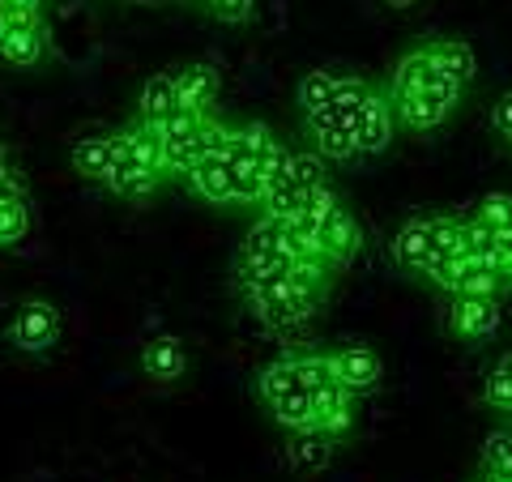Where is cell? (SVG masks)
I'll list each match as a JSON object with an SVG mask.
<instances>
[{"label":"cell","mask_w":512,"mask_h":482,"mask_svg":"<svg viewBox=\"0 0 512 482\" xmlns=\"http://www.w3.org/2000/svg\"><path fill=\"white\" fill-rule=\"evenodd\" d=\"M116 133V154H111L107 171V192H116L124 201H150L158 188L167 184V163H163V141L150 124H141L137 116L111 128Z\"/></svg>","instance_id":"6da1fadb"},{"label":"cell","mask_w":512,"mask_h":482,"mask_svg":"<svg viewBox=\"0 0 512 482\" xmlns=\"http://www.w3.org/2000/svg\"><path fill=\"white\" fill-rule=\"evenodd\" d=\"M235 286H239V295H244V303L252 308V316L261 320V325H269L274 333H299L320 308L316 299L295 291L286 273L235 269Z\"/></svg>","instance_id":"7a4b0ae2"},{"label":"cell","mask_w":512,"mask_h":482,"mask_svg":"<svg viewBox=\"0 0 512 482\" xmlns=\"http://www.w3.org/2000/svg\"><path fill=\"white\" fill-rule=\"evenodd\" d=\"M154 133H158V141H163L167 180H184V175L192 171V163L214 150L218 116H214V111H188V107H180L171 120L158 124Z\"/></svg>","instance_id":"3957f363"},{"label":"cell","mask_w":512,"mask_h":482,"mask_svg":"<svg viewBox=\"0 0 512 482\" xmlns=\"http://www.w3.org/2000/svg\"><path fill=\"white\" fill-rule=\"evenodd\" d=\"M47 47L52 43H47L43 18L0 9V64H9V69H35V64H43Z\"/></svg>","instance_id":"277c9868"},{"label":"cell","mask_w":512,"mask_h":482,"mask_svg":"<svg viewBox=\"0 0 512 482\" xmlns=\"http://www.w3.org/2000/svg\"><path fill=\"white\" fill-rule=\"evenodd\" d=\"M414 90H436V94H444V99H453V103L466 99V86L453 82V77L440 69L436 56L427 52V43L410 47V52L393 64V77H389V94H414Z\"/></svg>","instance_id":"5b68a950"},{"label":"cell","mask_w":512,"mask_h":482,"mask_svg":"<svg viewBox=\"0 0 512 482\" xmlns=\"http://www.w3.org/2000/svg\"><path fill=\"white\" fill-rule=\"evenodd\" d=\"M444 325L461 342H487V337L500 333L504 325V303L500 299H483V295H448V312Z\"/></svg>","instance_id":"8992f818"},{"label":"cell","mask_w":512,"mask_h":482,"mask_svg":"<svg viewBox=\"0 0 512 482\" xmlns=\"http://www.w3.org/2000/svg\"><path fill=\"white\" fill-rule=\"evenodd\" d=\"M9 342L22 355H47L60 342V308L47 299H26L18 316L9 320Z\"/></svg>","instance_id":"52a82bcc"},{"label":"cell","mask_w":512,"mask_h":482,"mask_svg":"<svg viewBox=\"0 0 512 482\" xmlns=\"http://www.w3.org/2000/svg\"><path fill=\"white\" fill-rule=\"evenodd\" d=\"M393 128H397V120H393L389 94L367 90L359 116H355V124H350L355 150H359V154H384V150H389V141H393Z\"/></svg>","instance_id":"ba28073f"},{"label":"cell","mask_w":512,"mask_h":482,"mask_svg":"<svg viewBox=\"0 0 512 482\" xmlns=\"http://www.w3.org/2000/svg\"><path fill=\"white\" fill-rule=\"evenodd\" d=\"M389 107H393V120L410 128V133H431V128H440L453 116L457 103L436 90H414V94H389Z\"/></svg>","instance_id":"9c48e42d"},{"label":"cell","mask_w":512,"mask_h":482,"mask_svg":"<svg viewBox=\"0 0 512 482\" xmlns=\"http://www.w3.org/2000/svg\"><path fill=\"white\" fill-rule=\"evenodd\" d=\"M329 363H333V376H338V384L346 393H372L380 376H384V363L372 346H338V350H329Z\"/></svg>","instance_id":"30bf717a"},{"label":"cell","mask_w":512,"mask_h":482,"mask_svg":"<svg viewBox=\"0 0 512 482\" xmlns=\"http://www.w3.org/2000/svg\"><path fill=\"white\" fill-rule=\"evenodd\" d=\"M184 180H188V188L197 192L201 201H210V205H239L235 167H231L222 154H205V158H197Z\"/></svg>","instance_id":"8fae6325"},{"label":"cell","mask_w":512,"mask_h":482,"mask_svg":"<svg viewBox=\"0 0 512 482\" xmlns=\"http://www.w3.org/2000/svg\"><path fill=\"white\" fill-rule=\"evenodd\" d=\"M393 265L410 273V278H427L431 269V222L427 218H410L402 222V231L393 235Z\"/></svg>","instance_id":"7c38bea8"},{"label":"cell","mask_w":512,"mask_h":482,"mask_svg":"<svg viewBox=\"0 0 512 482\" xmlns=\"http://www.w3.org/2000/svg\"><path fill=\"white\" fill-rule=\"evenodd\" d=\"M184 367H188V350L175 333H158L141 346V372L154 384H175L184 376Z\"/></svg>","instance_id":"4fadbf2b"},{"label":"cell","mask_w":512,"mask_h":482,"mask_svg":"<svg viewBox=\"0 0 512 482\" xmlns=\"http://www.w3.org/2000/svg\"><path fill=\"white\" fill-rule=\"evenodd\" d=\"M111 154H116V133H103V128H94V133H82L73 141V171L82 175L90 184H107V171H111Z\"/></svg>","instance_id":"5bb4252c"},{"label":"cell","mask_w":512,"mask_h":482,"mask_svg":"<svg viewBox=\"0 0 512 482\" xmlns=\"http://www.w3.org/2000/svg\"><path fill=\"white\" fill-rule=\"evenodd\" d=\"M175 73V90H180V103L188 111H214L218 94H222V82L210 64H180Z\"/></svg>","instance_id":"9a60e30c"},{"label":"cell","mask_w":512,"mask_h":482,"mask_svg":"<svg viewBox=\"0 0 512 482\" xmlns=\"http://www.w3.org/2000/svg\"><path fill=\"white\" fill-rule=\"evenodd\" d=\"M180 90H175V73H154L146 86H141V99H137V120L158 128L163 120H171L175 111H180Z\"/></svg>","instance_id":"2e32d148"},{"label":"cell","mask_w":512,"mask_h":482,"mask_svg":"<svg viewBox=\"0 0 512 482\" xmlns=\"http://www.w3.org/2000/svg\"><path fill=\"white\" fill-rule=\"evenodd\" d=\"M303 120H308V137L325 163H350V158H359L355 137H350L329 111H316V116H303Z\"/></svg>","instance_id":"e0dca14e"},{"label":"cell","mask_w":512,"mask_h":482,"mask_svg":"<svg viewBox=\"0 0 512 482\" xmlns=\"http://www.w3.org/2000/svg\"><path fill=\"white\" fill-rule=\"evenodd\" d=\"M427 52L436 56V64H440L448 77H453V82H461V86L470 90L474 73H478V60H474V47L470 43H461V39H431Z\"/></svg>","instance_id":"ac0fdd59"},{"label":"cell","mask_w":512,"mask_h":482,"mask_svg":"<svg viewBox=\"0 0 512 482\" xmlns=\"http://www.w3.org/2000/svg\"><path fill=\"white\" fill-rule=\"evenodd\" d=\"M338 77H342V73H329V69H308V73L299 77L295 99H299V107H303V116H316V111H325V107L333 103Z\"/></svg>","instance_id":"d6986e66"},{"label":"cell","mask_w":512,"mask_h":482,"mask_svg":"<svg viewBox=\"0 0 512 482\" xmlns=\"http://www.w3.org/2000/svg\"><path fill=\"white\" fill-rule=\"evenodd\" d=\"M333 457V440L320 436V431H295V444H291V465L299 474H316L325 470Z\"/></svg>","instance_id":"ffe728a7"},{"label":"cell","mask_w":512,"mask_h":482,"mask_svg":"<svg viewBox=\"0 0 512 482\" xmlns=\"http://www.w3.org/2000/svg\"><path fill=\"white\" fill-rule=\"evenodd\" d=\"M483 401L491 410H500L512 419V350L500 355L487 367V380H483Z\"/></svg>","instance_id":"44dd1931"},{"label":"cell","mask_w":512,"mask_h":482,"mask_svg":"<svg viewBox=\"0 0 512 482\" xmlns=\"http://www.w3.org/2000/svg\"><path fill=\"white\" fill-rule=\"evenodd\" d=\"M30 197L26 201H0V248H18L30 239Z\"/></svg>","instance_id":"7402d4cb"},{"label":"cell","mask_w":512,"mask_h":482,"mask_svg":"<svg viewBox=\"0 0 512 482\" xmlns=\"http://www.w3.org/2000/svg\"><path fill=\"white\" fill-rule=\"evenodd\" d=\"M483 474H512V427H495L483 440V453H478Z\"/></svg>","instance_id":"603a6c76"},{"label":"cell","mask_w":512,"mask_h":482,"mask_svg":"<svg viewBox=\"0 0 512 482\" xmlns=\"http://www.w3.org/2000/svg\"><path fill=\"white\" fill-rule=\"evenodd\" d=\"M474 218L483 222L487 231H495V235H504V231H512V197L508 192H487L483 201H478V210H474Z\"/></svg>","instance_id":"cb8c5ba5"},{"label":"cell","mask_w":512,"mask_h":482,"mask_svg":"<svg viewBox=\"0 0 512 482\" xmlns=\"http://www.w3.org/2000/svg\"><path fill=\"white\" fill-rule=\"evenodd\" d=\"M504 291H508V282L500 278V273H491V269H478V265H470V273L461 278V286L453 295H483V299H504Z\"/></svg>","instance_id":"d4e9b609"},{"label":"cell","mask_w":512,"mask_h":482,"mask_svg":"<svg viewBox=\"0 0 512 482\" xmlns=\"http://www.w3.org/2000/svg\"><path fill=\"white\" fill-rule=\"evenodd\" d=\"M205 5H210L214 18L231 22V26L252 22V13H256V0H205Z\"/></svg>","instance_id":"484cf974"},{"label":"cell","mask_w":512,"mask_h":482,"mask_svg":"<svg viewBox=\"0 0 512 482\" xmlns=\"http://www.w3.org/2000/svg\"><path fill=\"white\" fill-rule=\"evenodd\" d=\"M491 133L500 137V146L512 150V90H504L491 107Z\"/></svg>","instance_id":"4316f807"},{"label":"cell","mask_w":512,"mask_h":482,"mask_svg":"<svg viewBox=\"0 0 512 482\" xmlns=\"http://www.w3.org/2000/svg\"><path fill=\"white\" fill-rule=\"evenodd\" d=\"M0 9H13V13H30V18H43V0H0Z\"/></svg>","instance_id":"83f0119b"},{"label":"cell","mask_w":512,"mask_h":482,"mask_svg":"<svg viewBox=\"0 0 512 482\" xmlns=\"http://www.w3.org/2000/svg\"><path fill=\"white\" fill-rule=\"evenodd\" d=\"M495 239H500V235H495ZM500 273H504V282L512 291V244H504V239H500Z\"/></svg>","instance_id":"f1b7e54d"},{"label":"cell","mask_w":512,"mask_h":482,"mask_svg":"<svg viewBox=\"0 0 512 482\" xmlns=\"http://www.w3.org/2000/svg\"><path fill=\"white\" fill-rule=\"evenodd\" d=\"M478 482H512V474H483Z\"/></svg>","instance_id":"f546056e"},{"label":"cell","mask_w":512,"mask_h":482,"mask_svg":"<svg viewBox=\"0 0 512 482\" xmlns=\"http://www.w3.org/2000/svg\"><path fill=\"white\" fill-rule=\"evenodd\" d=\"M384 5H389V9H410L414 0H384Z\"/></svg>","instance_id":"4dcf8cb0"},{"label":"cell","mask_w":512,"mask_h":482,"mask_svg":"<svg viewBox=\"0 0 512 482\" xmlns=\"http://www.w3.org/2000/svg\"><path fill=\"white\" fill-rule=\"evenodd\" d=\"M133 5H154V0H133Z\"/></svg>","instance_id":"1f68e13d"}]
</instances>
